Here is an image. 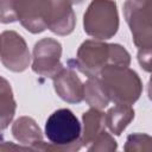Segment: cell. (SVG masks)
Returning a JSON list of instances; mask_svg holds the SVG:
<instances>
[{
  "label": "cell",
  "mask_w": 152,
  "mask_h": 152,
  "mask_svg": "<svg viewBox=\"0 0 152 152\" xmlns=\"http://www.w3.org/2000/svg\"><path fill=\"white\" fill-rule=\"evenodd\" d=\"M106 113L100 109L90 108L84 112L82 115V134L81 141L83 146H89L102 132H104L106 127Z\"/></svg>",
  "instance_id": "obj_11"
},
{
  "label": "cell",
  "mask_w": 152,
  "mask_h": 152,
  "mask_svg": "<svg viewBox=\"0 0 152 152\" xmlns=\"http://www.w3.org/2000/svg\"><path fill=\"white\" fill-rule=\"evenodd\" d=\"M46 25L48 30L58 34H70L76 25V15L69 1H46Z\"/></svg>",
  "instance_id": "obj_8"
},
{
  "label": "cell",
  "mask_w": 152,
  "mask_h": 152,
  "mask_svg": "<svg viewBox=\"0 0 152 152\" xmlns=\"http://www.w3.org/2000/svg\"><path fill=\"white\" fill-rule=\"evenodd\" d=\"M84 32L97 40H106L119 30V13L116 2L95 0L89 4L83 15Z\"/></svg>",
  "instance_id": "obj_3"
},
{
  "label": "cell",
  "mask_w": 152,
  "mask_h": 152,
  "mask_svg": "<svg viewBox=\"0 0 152 152\" xmlns=\"http://www.w3.org/2000/svg\"><path fill=\"white\" fill-rule=\"evenodd\" d=\"M13 137L25 146H31L43 140V133L34 119L30 116H20L12 125Z\"/></svg>",
  "instance_id": "obj_12"
},
{
  "label": "cell",
  "mask_w": 152,
  "mask_h": 152,
  "mask_svg": "<svg viewBox=\"0 0 152 152\" xmlns=\"http://www.w3.org/2000/svg\"><path fill=\"white\" fill-rule=\"evenodd\" d=\"M61 56L62 44L50 37L43 38L34 44L32 70L39 76L53 78L64 69Z\"/></svg>",
  "instance_id": "obj_6"
},
{
  "label": "cell",
  "mask_w": 152,
  "mask_h": 152,
  "mask_svg": "<svg viewBox=\"0 0 152 152\" xmlns=\"http://www.w3.org/2000/svg\"><path fill=\"white\" fill-rule=\"evenodd\" d=\"M15 101L11 84L5 77H1L0 83V127L5 129L12 122L15 114Z\"/></svg>",
  "instance_id": "obj_14"
},
{
  "label": "cell",
  "mask_w": 152,
  "mask_h": 152,
  "mask_svg": "<svg viewBox=\"0 0 152 152\" xmlns=\"http://www.w3.org/2000/svg\"><path fill=\"white\" fill-rule=\"evenodd\" d=\"M147 95H148V99L152 101V74H151V76H150L148 84H147Z\"/></svg>",
  "instance_id": "obj_22"
},
{
  "label": "cell",
  "mask_w": 152,
  "mask_h": 152,
  "mask_svg": "<svg viewBox=\"0 0 152 152\" xmlns=\"http://www.w3.org/2000/svg\"><path fill=\"white\" fill-rule=\"evenodd\" d=\"M32 152H78L83 147L81 139L70 145H57L53 142H46L44 140L38 141L30 146Z\"/></svg>",
  "instance_id": "obj_17"
},
{
  "label": "cell",
  "mask_w": 152,
  "mask_h": 152,
  "mask_svg": "<svg viewBox=\"0 0 152 152\" xmlns=\"http://www.w3.org/2000/svg\"><path fill=\"white\" fill-rule=\"evenodd\" d=\"M82 126L76 115L68 108L55 110L45 122V135L50 142L70 145L81 139Z\"/></svg>",
  "instance_id": "obj_5"
},
{
  "label": "cell",
  "mask_w": 152,
  "mask_h": 152,
  "mask_svg": "<svg viewBox=\"0 0 152 152\" xmlns=\"http://www.w3.org/2000/svg\"><path fill=\"white\" fill-rule=\"evenodd\" d=\"M100 80L110 101L115 104H133L142 91L139 75L128 66L109 65L100 74Z\"/></svg>",
  "instance_id": "obj_2"
},
{
  "label": "cell",
  "mask_w": 152,
  "mask_h": 152,
  "mask_svg": "<svg viewBox=\"0 0 152 152\" xmlns=\"http://www.w3.org/2000/svg\"><path fill=\"white\" fill-rule=\"evenodd\" d=\"M0 152H32V150L30 146H21V145H17L12 141L2 140Z\"/></svg>",
  "instance_id": "obj_21"
},
{
  "label": "cell",
  "mask_w": 152,
  "mask_h": 152,
  "mask_svg": "<svg viewBox=\"0 0 152 152\" xmlns=\"http://www.w3.org/2000/svg\"><path fill=\"white\" fill-rule=\"evenodd\" d=\"M17 20L31 33H40L48 28L46 1H13Z\"/></svg>",
  "instance_id": "obj_9"
},
{
  "label": "cell",
  "mask_w": 152,
  "mask_h": 152,
  "mask_svg": "<svg viewBox=\"0 0 152 152\" xmlns=\"http://www.w3.org/2000/svg\"><path fill=\"white\" fill-rule=\"evenodd\" d=\"M125 152H152V135L146 133H132L127 137Z\"/></svg>",
  "instance_id": "obj_16"
},
{
  "label": "cell",
  "mask_w": 152,
  "mask_h": 152,
  "mask_svg": "<svg viewBox=\"0 0 152 152\" xmlns=\"http://www.w3.org/2000/svg\"><path fill=\"white\" fill-rule=\"evenodd\" d=\"M138 62L140 66L147 71L152 72V48L138 49Z\"/></svg>",
  "instance_id": "obj_20"
},
{
  "label": "cell",
  "mask_w": 152,
  "mask_h": 152,
  "mask_svg": "<svg viewBox=\"0 0 152 152\" xmlns=\"http://www.w3.org/2000/svg\"><path fill=\"white\" fill-rule=\"evenodd\" d=\"M106 126L114 135H120L134 119V109L128 104H115L106 113Z\"/></svg>",
  "instance_id": "obj_13"
},
{
  "label": "cell",
  "mask_w": 152,
  "mask_h": 152,
  "mask_svg": "<svg viewBox=\"0 0 152 152\" xmlns=\"http://www.w3.org/2000/svg\"><path fill=\"white\" fill-rule=\"evenodd\" d=\"M118 142L112 134L102 132L88 147L87 152H116Z\"/></svg>",
  "instance_id": "obj_18"
},
{
  "label": "cell",
  "mask_w": 152,
  "mask_h": 152,
  "mask_svg": "<svg viewBox=\"0 0 152 152\" xmlns=\"http://www.w3.org/2000/svg\"><path fill=\"white\" fill-rule=\"evenodd\" d=\"M0 58L4 66L14 72L25 71L31 62V55L25 39L15 31L1 33Z\"/></svg>",
  "instance_id": "obj_7"
},
{
  "label": "cell",
  "mask_w": 152,
  "mask_h": 152,
  "mask_svg": "<svg viewBox=\"0 0 152 152\" xmlns=\"http://www.w3.org/2000/svg\"><path fill=\"white\" fill-rule=\"evenodd\" d=\"M0 21L2 24L17 21V14L13 1H0Z\"/></svg>",
  "instance_id": "obj_19"
},
{
  "label": "cell",
  "mask_w": 152,
  "mask_h": 152,
  "mask_svg": "<svg viewBox=\"0 0 152 152\" xmlns=\"http://www.w3.org/2000/svg\"><path fill=\"white\" fill-rule=\"evenodd\" d=\"M124 14L134 45L138 49L152 48V1H126Z\"/></svg>",
  "instance_id": "obj_4"
},
{
  "label": "cell",
  "mask_w": 152,
  "mask_h": 152,
  "mask_svg": "<svg viewBox=\"0 0 152 152\" xmlns=\"http://www.w3.org/2000/svg\"><path fill=\"white\" fill-rule=\"evenodd\" d=\"M52 80L55 91L63 101L69 103H80L83 101L84 83L80 80L74 69L66 66Z\"/></svg>",
  "instance_id": "obj_10"
},
{
  "label": "cell",
  "mask_w": 152,
  "mask_h": 152,
  "mask_svg": "<svg viewBox=\"0 0 152 152\" xmlns=\"http://www.w3.org/2000/svg\"><path fill=\"white\" fill-rule=\"evenodd\" d=\"M83 100L95 109H103L109 103V97L100 77H90L84 82V97Z\"/></svg>",
  "instance_id": "obj_15"
},
{
  "label": "cell",
  "mask_w": 152,
  "mask_h": 152,
  "mask_svg": "<svg viewBox=\"0 0 152 152\" xmlns=\"http://www.w3.org/2000/svg\"><path fill=\"white\" fill-rule=\"evenodd\" d=\"M131 55L120 44H108L97 39L84 40L76 53V58L68 61V66L78 70L88 78L99 77L101 71L109 66H129Z\"/></svg>",
  "instance_id": "obj_1"
}]
</instances>
